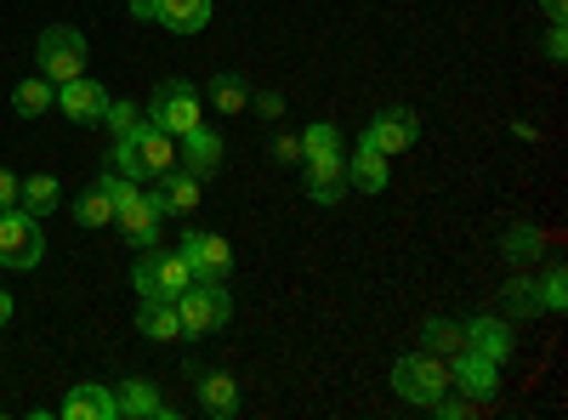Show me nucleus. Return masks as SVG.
Segmentation results:
<instances>
[{"mask_svg": "<svg viewBox=\"0 0 568 420\" xmlns=\"http://www.w3.org/2000/svg\"><path fill=\"white\" fill-rule=\"evenodd\" d=\"M58 109L74 120V125H103V109H109V85H98L91 74H74L58 85Z\"/></svg>", "mask_w": 568, "mask_h": 420, "instance_id": "12", "label": "nucleus"}, {"mask_svg": "<svg viewBox=\"0 0 568 420\" xmlns=\"http://www.w3.org/2000/svg\"><path fill=\"white\" fill-rule=\"evenodd\" d=\"M562 307H568V273L551 267V273L540 278V313H562Z\"/></svg>", "mask_w": 568, "mask_h": 420, "instance_id": "31", "label": "nucleus"}, {"mask_svg": "<svg viewBox=\"0 0 568 420\" xmlns=\"http://www.w3.org/2000/svg\"><path fill=\"white\" fill-rule=\"evenodd\" d=\"M131 18L165 23L171 34H200L216 18V0H131Z\"/></svg>", "mask_w": 568, "mask_h": 420, "instance_id": "8", "label": "nucleus"}, {"mask_svg": "<svg viewBox=\"0 0 568 420\" xmlns=\"http://www.w3.org/2000/svg\"><path fill=\"white\" fill-rule=\"evenodd\" d=\"M85 34L74 29V23H52V29H40V74L52 80V85H63V80H74V74H85Z\"/></svg>", "mask_w": 568, "mask_h": 420, "instance_id": "6", "label": "nucleus"}, {"mask_svg": "<svg viewBox=\"0 0 568 420\" xmlns=\"http://www.w3.org/2000/svg\"><path fill=\"white\" fill-rule=\"evenodd\" d=\"M273 160H278V165H296V160H302V136H278Z\"/></svg>", "mask_w": 568, "mask_h": 420, "instance_id": "36", "label": "nucleus"}, {"mask_svg": "<svg viewBox=\"0 0 568 420\" xmlns=\"http://www.w3.org/2000/svg\"><path fill=\"white\" fill-rule=\"evenodd\" d=\"M63 205V182L52 171H34V176H18V211L29 216H52Z\"/></svg>", "mask_w": 568, "mask_h": 420, "instance_id": "21", "label": "nucleus"}, {"mask_svg": "<svg viewBox=\"0 0 568 420\" xmlns=\"http://www.w3.org/2000/svg\"><path fill=\"white\" fill-rule=\"evenodd\" d=\"M205 103H211L216 114H245V109H251V85H245L240 74H211Z\"/></svg>", "mask_w": 568, "mask_h": 420, "instance_id": "25", "label": "nucleus"}, {"mask_svg": "<svg viewBox=\"0 0 568 420\" xmlns=\"http://www.w3.org/2000/svg\"><path fill=\"white\" fill-rule=\"evenodd\" d=\"M136 330L149 336V341H182L176 301H142V307H136Z\"/></svg>", "mask_w": 568, "mask_h": 420, "instance_id": "23", "label": "nucleus"}, {"mask_svg": "<svg viewBox=\"0 0 568 420\" xmlns=\"http://www.w3.org/2000/svg\"><path fill=\"white\" fill-rule=\"evenodd\" d=\"M245 114H262V120H284V98L278 91H262V98H251V109Z\"/></svg>", "mask_w": 568, "mask_h": 420, "instance_id": "35", "label": "nucleus"}, {"mask_svg": "<svg viewBox=\"0 0 568 420\" xmlns=\"http://www.w3.org/2000/svg\"><path fill=\"white\" fill-rule=\"evenodd\" d=\"M142 120H154L165 136H187L194 125H205V103H200L194 80H182V74L160 80L154 98H149V109H142Z\"/></svg>", "mask_w": 568, "mask_h": 420, "instance_id": "3", "label": "nucleus"}, {"mask_svg": "<svg viewBox=\"0 0 568 420\" xmlns=\"http://www.w3.org/2000/svg\"><path fill=\"white\" fill-rule=\"evenodd\" d=\"M109 171H120L125 182H149V171H142V154L131 136H114V148H109Z\"/></svg>", "mask_w": 568, "mask_h": 420, "instance_id": "29", "label": "nucleus"}, {"mask_svg": "<svg viewBox=\"0 0 568 420\" xmlns=\"http://www.w3.org/2000/svg\"><path fill=\"white\" fill-rule=\"evenodd\" d=\"M415 136H420V114L415 109H382V114L364 125V143L382 148L387 160L404 154V148H415Z\"/></svg>", "mask_w": 568, "mask_h": 420, "instance_id": "11", "label": "nucleus"}, {"mask_svg": "<svg viewBox=\"0 0 568 420\" xmlns=\"http://www.w3.org/2000/svg\"><path fill=\"white\" fill-rule=\"evenodd\" d=\"M187 285H194V267L182 262V250L149 245V250L136 256V267H131V290H136L142 301H176Z\"/></svg>", "mask_w": 568, "mask_h": 420, "instance_id": "2", "label": "nucleus"}, {"mask_svg": "<svg viewBox=\"0 0 568 420\" xmlns=\"http://www.w3.org/2000/svg\"><path fill=\"white\" fill-rule=\"evenodd\" d=\"M449 387L460 398H471V403H495L500 398V363L484 358V352H471V347H460V352H449Z\"/></svg>", "mask_w": 568, "mask_h": 420, "instance_id": "7", "label": "nucleus"}, {"mask_svg": "<svg viewBox=\"0 0 568 420\" xmlns=\"http://www.w3.org/2000/svg\"><path fill=\"white\" fill-rule=\"evenodd\" d=\"M58 109V85L45 80V74H29L12 85V114L18 120H40V114H52Z\"/></svg>", "mask_w": 568, "mask_h": 420, "instance_id": "22", "label": "nucleus"}, {"mask_svg": "<svg viewBox=\"0 0 568 420\" xmlns=\"http://www.w3.org/2000/svg\"><path fill=\"white\" fill-rule=\"evenodd\" d=\"M131 143H136V154H142V171H149V182L165 176V171H176V136H165L154 120H142V125L131 131Z\"/></svg>", "mask_w": 568, "mask_h": 420, "instance_id": "17", "label": "nucleus"}, {"mask_svg": "<svg viewBox=\"0 0 568 420\" xmlns=\"http://www.w3.org/2000/svg\"><path fill=\"white\" fill-rule=\"evenodd\" d=\"M460 330H466V347L471 352H484V358H495V363H506L511 352H517V336H511V324L506 318H466L460 324Z\"/></svg>", "mask_w": 568, "mask_h": 420, "instance_id": "16", "label": "nucleus"}, {"mask_svg": "<svg viewBox=\"0 0 568 420\" xmlns=\"http://www.w3.org/2000/svg\"><path fill=\"white\" fill-rule=\"evenodd\" d=\"M176 318H182V341H205L233 318V296L222 290V278H194L176 296Z\"/></svg>", "mask_w": 568, "mask_h": 420, "instance_id": "1", "label": "nucleus"}, {"mask_svg": "<svg viewBox=\"0 0 568 420\" xmlns=\"http://www.w3.org/2000/svg\"><path fill=\"white\" fill-rule=\"evenodd\" d=\"M58 414H63V420H120V398H114V387H103V381H80V387L58 403Z\"/></svg>", "mask_w": 568, "mask_h": 420, "instance_id": "14", "label": "nucleus"}, {"mask_svg": "<svg viewBox=\"0 0 568 420\" xmlns=\"http://www.w3.org/2000/svg\"><path fill=\"white\" fill-rule=\"evenodd\" d=\"M182 262L194 267V278H222L227 285V267H233V245L222 239V233H205V227H187L176 239Z\"/></svg>", "mask_w": 568, "mask_h": 420, "instance_id": "9", "label": "nucleus"}, {"mask_svg": "<svg viewBox=\"0 0 568 420\" xmlns=\"http://www.w3.org/2000/svg\"><path fill=\"white\" fill-rule=\"evenodd\" d=\"M103 125H109L114 136H131V131L142 125V109H136V103H114V98H109V109H103Z\"/></svg>", "mask_w": 568, "mask_h": 420, "instance_id": "32", "label": "nucleus"}, {"mask_svg": "<svg viewBox=\"0 0 568 420\" xmlns=\"http://www.w3.org/2000/svg\"><path fill=\"white\" fill-rule=\"evenodd\" d=\"M540 250H546V233H540L535 222H511V227L500 233V256H506V262H517V267L535 262Z\"/></svg>", "mask_w": 568, "mask_h": 420, "instance_id": "24", "label": "nucleus"}, {"mask_svg": "<svg viewBox=\"0 0 568 420\" xmlns=\"http://www.w3.org/2000/svg\"><path fill=\"white\" fill-rule=\"evenodd\" d=\"M114 398H120V414L125 420H176V409L160 398V387L154 381H125V387H114Z\"/></svg>", "mask_w": 568, "mask_h": 420, "instance_id": "18", "label": "nucleus"}, {"mask_svg": "<svg viewBox=\"0 0 568 420\" xmlns=\"http://www.w3.org/2000/svg\"><path fill=\"white\" fill-rule=\"evenodd\" d=\"M45 262V233H40V216L29 211H0V267L12 273H34Z\"/></svg>", "mask_w": 568, "mask_h": 420, "instance_id": "5", "label": "nucleus"}, {"mask_svg": "<svg viewBox=\"0 0 568 420\" xmlns=\"http://www.w3.org/2000/svg\"><path fill=\"white\" fill-rule=\"evenodd\" d=\"M546 63H568V29L562 23L546 29Z\"/></svg>", "mask_w": 568, "mask_h": 420, "instance_id": "34", "label": "nucleus"}, {"mask_svg": "<svg viewBox=\"0 0 568 420\" xmlns=\"http://www.w3.org/2000/svg\"><path fill=\"white\" fill-rule=\"evenodd\" d=\"M540 12L546 23H568V0H540Z\"/></svg>", "mask_w": 568, "mask_h": 420, "instance_id": "38", "label": "nucleus"}, {"mask_svg": "<svg viewBox=\"0 0 568 420\" xmlns=\"http://www.w3.org/2000/svg\"><path fill=\"white\" fill-rule=\"evenodd\" d=\"M222 154H227V148H222V136H216L211 125H194L187 136H176V165H182V171H194L200 182L222 171Z\"/></svg>", "mask_w": 568, "mask_h": 420, "instance_id": "13", "label": "nucleus"}, {"mask_svg": "<svg viewBox=\"0 0 568 420\" xmlns=\"http://www.w3.org/2000/svg\"><path fill=\"white\" fill-rule=\"evenodd\" d=\"M387 182H393V160L358 136V148L347 154V188H358V194H387Z\"/></svg>", "mask_w": 568, "mask_h": 420, "instance_id": "15", "label": "nucleus"}, {"mask_svg": "<svg viewBox=\"0 0 568 420\" xmlns=\"http://www.w3.org/2000/svg\"><path fill=\"white\" fill-rule=\"evenodd\" d=\"M109 222H114V199H109L103 182H91V188L74 199V227H109Z\"/></svg>", "mask_w": 568, "mask_h": 420, "instance_id": "28", "label": "nucleus"}, {"mask_svg": "<svg viewBox=\"0 0 568 420\" xmlns=\"http://www.w3.org/2000/svg\"><path fill=\"white\" fill-rule=\"evenodd\" d=\"M471 409H484V403H471V398H455V387H449V392H444V398L433 403V414H438V420H466Z\"/></svg>", "mask_w": 568, "mask_h": 420, "instance_id": "33", "label": "nucleus"}, {"mask_svg": "<svg viewBox=\"0 0 568 420\" xmlns=\"http://www.w3.org/2000/svg\"><path fill=\"white\" fill-rule=\"evenodd\" d=\"M393 392L415 409H433L444 392H449V358L438 352H404L393 363Z\"/></svg>", "mask_w": 568, "mask_h": 420, "instance_id": "4", "label": "nucleus"}, {"mask_svg": "<svg viewBox=\"0 0 568 420\" xmlns=\"http://www.w3.org/2000/svg\"><path fill=\"white\" fill-rule=\"evenodd\" d=\"M347 194H353V188H347V148H336V154H307V199L324 205V211H336Z\"/></svg>", "mask_w": 568, "mask_h": 420, "instance_id": "10", "label": "nucleus"}, {"mask_svg": "<svg viewBox=\"0 0 568 420\" xmlns=\"http://www.w3.org/2000/svg\"><path fill=\"white\" fill-rule=\"evenodd\" d=\"M466 347V330L455 318H426L420 324V352H438V358H449V352H460Z\"/></svg>", "mask_w": 568, "mask_h": 420, "instance_id": "27", "label": "nucleus"}, {"mask_svg": "<svg viewBox=\"0 0 568 420\" xmlns=\"http://www.w3.org/2000/svg\"><path fill=\"white\" fill-rule=\"evenodd\" d=\"M500 307H506L511 318H535V313H540V285H535L529 273H511L506 290H500Z\"/></svg>", "mask_w": 568, "mask_h": 420, "instance_id": "26", "label": "nucleus"}, {"mask_svg": "<svg viewBox=\"0 0 568 420\" xmlns=\"http://www.w3.org/2000/svg\"><path fill=\"white\" fill-rule=\"evenodd\" d=\"M12 205H18V176L0 165V211H12Z\"/></svg>", "mask_w": 568, "mask_h": 420, "instance_id": "37", "label": "nucleus"}, {"mask_svg": "<svg viewBox=\"0 0 568 420\" xmlns=\"http://www.w3.org/2000/svg\"><path fill=\"white\" fill-rule=\"evenodd\" d=\"M160 188H154V205H160V216H187L200 205V176L194 171H165V176H154Z\"/></svg>", "mask_w": 568, "mask_h": 420, "instance_id": "19", "label": "nucleus"}, {"mask_svg": "<svg viewBox=\"0 0 568 420\" xmlns=\"http://www.w3.org/2000/svg\"><path fill=\"white\" fill-rule=\"evenodd\" d=\"M200 409L211 420H233L240 414V381H233L227 369H205L200 376Z\"/></svg>", "mask_w": 568, "mask_h": 420, "instance_id": "20", "label": "nucleus"}, {"mask_svg": "<svg viewBox=\"0 0 568 420\" xmlns=\"http://www.w3.org/2000/svg\"><path fill=\"white\" fill-rule=\"evenodd\" d=\"M12 324V290H0V330Z\"/></svg>", "mask_w": 568, "mask_h": 420, "instance_id": "39", "label": "nucleus"}, {"mask_svg": "<svg viewBox=\"0 0 568 420\" xmlns=\"http://www.w3.org/2000/svg\"><path fill=\"white\" fill-rule=\"evenodd\" d=\"M336 148H342V131L329 125V120H313V125L302 131V160H307V154H336Z\"/></svg>", "mask_w": 568, "mask_h": 420, "instance_id": "30", "label": "nucleus"}]
</instances>
